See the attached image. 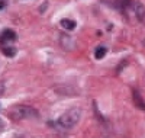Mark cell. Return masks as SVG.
Masks as SVG:
<instances>
[{
  "mask_svg": "<svg viewBox=\"0 0 145 138\" xmlns=\"http://www.w3.org/2000/svg\"><path fill=\"white\" fill-rule=\"evenodd\" d=\"M9 115L12 119L19 121V119H36L38 118V112L31 106H25V105H16L13 108L9 109Z\"/></svg>",
  "mask_w": 145,
  "mask_h": 138,
  "instance_id": "cell-1",
  "label": "cell"
},
{
  "mask_svg": "<svg viewBox=\"0 0 145 138\" xmlns=\"http://www.w3.org/2000/svg\"><path fill=\"white\" fill-rule=\"evenodd\" d=\"M80 116H81V110L72 108V109L67 110L65 114H63L61 116H59L57 124L61 128H64V129H71L72 127H76V125H77V122L80 121Z\"/></svg>",
  "mask_w": 145,
  "mask_h": 138,
  "instance_id": "cell-2",
  "label": "cell"
},
{
  "mask_svg": "<svg viewBox=\"0 0 145 138\" xmlns=\"http://www.w3.org/2000/svg\"><path fill=\"white\" fill-rule=\"evenodd\" d=\"M15 39H16V34L12 29H6V31H3L2 34H0V42L2 44L9 42V41H15Z\"/></svg>",
  "mask_w": 145,
  "mask_h": 138,
  "instance_id": "cell-3",
  "label": "cell"
},
{
  "mask_svg": "<svg viewBox=\"0 0 145 138\" xmlns=\"http://www.w3.org/2000/svg\"><path fill=\"white\" fill-rule=\"evenodd\" d=\"M135 15L137 19L145 25V6L142 3H135Z\"/></svg>",
  "mask_w": 145,
  "mask_h": 138,
  "instance_id": "cell-4",
  "label": "cell"
},
{
  "mask_svg": "<svg viewBox=\"0 0 145 138\" xmlns=\"http://www.w3.org/2000/svg\"><path fill=\"white\" fill-rule=\"evenodd\" d=\"M134 100H135V105H137L139 109L145 110V102H144V99L141 97V95H139L138 90H134Z\"/></svg>",
  "mask_w": 145,
  "mask_h": 138,
  "instance_id": "cell-5",
  "label": "cell"
},
{
  "mask_svg": "<svg viewBox=\"0 0 145 138\" xmlns=\"http://www.w3.org/2000/svg\"><path fill=\"white\" fill-rule=\"evenodd\" d=\"M61 26L67 31H72L76 28V22L74 20H71V19H63L61 20Z\"/></svg>",
  "mask_w": 145,
  "mask_h": 138,
  "instance_id": "cell-6",
  "label": "cell"
},
{
  "mask_svg": "<svg viewBox=\"0 0 145 138\" xmlns=\"http://www.w3.org/2000/svg\"><path fill=\"white\" fill-rule=\"evenodd\" d=\"M106 53H107V48H106V47H103V45H100V47L96 48V51H94V57L97 58V60H102V58L106 55Z\"/></svg>",
  "mask_w": 145,
  "mask_h": 138,
  "instance_id": "cell-7",
  "label": "cell"
},
{
  "mask_svg": "<svg viewBox=\"0 0 145 138\" xmlns=\"http://www.w3.org/2000/svg\"><path fill=\"white\" fill-rule=\"evenodd\" d=\"M2 53H3L6 57H15L16 49L12 48V47H3V48H2Z\"/></svg>",
  "mask_w": 145,
  "mask_h": 138,
  "instance_id": "cell-8",
  "label": "cell"
},
{
  "mask_svg": "<svg viewBox=\"0 0 145 138\" xmlns=\"http://www.w3.org/2000/svg\"><path fill=\"white\" fill-rule=\"evenodd\" d=\"M5 6H6V2H5V0H0V10H2Z\"/></svg>",
  "mask_w": 145,
  "mask_h": 138,
  "instance_id": "cell-9",
  "label": "cell"
},
{
  "mask_svg": "<svg viewBox=\"0 0 145 138\" xmlns=\"http://www.w3.org/2000/svg\"><path fill=\"white\" fill-rule=\"evenodd\" d=\"M2 128H3V122H2V121H0V129H2Z\"/></svg>",
  "mask_w": 145,
  "mask_h": 138,
  "instance_id": "cell-10",
  "label": "cell"
}]
</instances>
